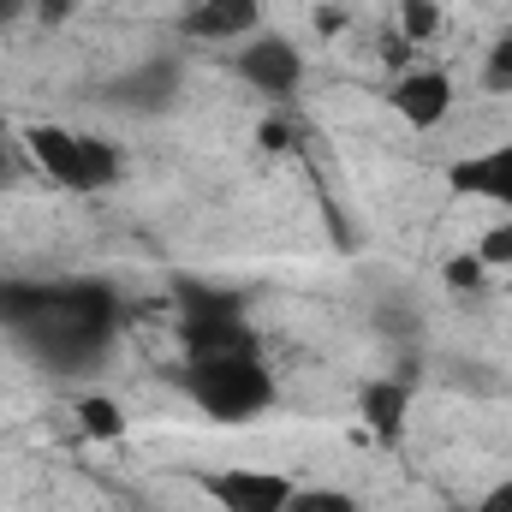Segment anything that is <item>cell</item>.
<instances>
[{"instance_id":"5","label":"cell","mask_w":512,"mask_h":512,"mask_svg":"<svg viewBox=\"0 0 512 512\" xmlns=\"http://www.w3.org/2000/svg\"><path fill=\"white\" fill-rule=\"evenodd\" d=\"M179 90H185V66H179L173 54H155V60L120 72L102 96H108L114 108H126V114H167V108L179 102Z\"/></svg>"},{"instance_id":"17","label":"cell","mask_w":512,"mask_h":512,"mask_svg":"<svg viewBox=\"0 0 512 512\" xmlns=\"http://www.w3.org/2000/svg\"><path fill=\"white\" fill-rule=\"evenodd\" d=\"M483 90H495V96L512 90V30L489 48V60H483Z\"/></svg>"},{"instance_id":"8","label":"cell","mask_w":512,"mask_h":512,"mask_svg":"<svg viewBox=\"0 0 512 512\" xmlns=\"http://www.w3.org/2000/svg\"><path fill=\"white\" fill-rule=\"evenodd\" d=\"M447 191H453V197H477V203L512 209V143H495V149H483V155H465V161L447 173Z\"/></svg>"},{"instance_id":"11","label":"cell","mask_w":512,"mask_h":512,"mask_svg":"<svg viewBox=\"0 0 512 512\" xmlns=\"http://www.w3.org/2000/svg\"><path fill=\"white\" fill-rule=\"evenodd\" d=\"M358 411H364V423H370L382 441H399V429H405V417H411V382H399V376L370 382L364 399H358Z\"/></svg>"},{"instance_id":"12","label":"cell","mask_w":512,"mask_h":512,"mask_svg":"<svg viewBox=\"0 0 512 512\" xmlns=\"http://www.w3.org/2000/svg\"><path fill=\"white\" fill-rule=\"evenodd\" d=\"M173 298L185 304V316H245L239 292L209 286V280H191V274H179V280H173Z\"/></svg>"},{"instance_id":"14","label":"cell","mask_w":512,"mask_h":512,"mask_svg":"<svg viewBox=\"0 0 512 512\" xmlns=\"http://www.w3.org/2000/svg\"><path fill=\"white\" fill-rule=\"evenodd\" d=\"M399 36L405 42H429V36H441V24H447V12H441V0H399Z\"/></svg>"},{"instance_id":"13","label":"cell","mask_w":512,"mask_h":512,"mask_svg":"<svg viewBox=\"0 0 512 512\" xmlns=\"http://www.w3.org/2000/svg\"><path fill=\"white\" fill-rule=\"evenodd\" d=\"M78 429L90 441H120L126 435V411L114 399H78Z\"/></svg>"},{"instance_id":"19","label":"cell","mask_w":512,"mask_h":512,"mask_svg":"<svg viewBox=\"0 0 512 512\" xmlns=\"http://www.w3.org/2000/svg\"><path fill=\"white\" fill-rule=\"evenodd\" d=\"M483 274H489V268H483V256H477V251L447 262V286H459V292H477V286H483Z\"/></svg>"},{"instance_id":"15","label":"cell","mask_w":512,"mask_h":512,"mask_svg":"<svg viewBox=\"0 0 512 512\" xmlns=\"http://www.w3.org/2000/svg\"><path fill=\"white\" fill-rule=\"evenodd\" d=\"M376 328H382L387 340H405V346H411V340L423 334V316H417V304L399 292V298H382V304H376Z\"/></svg>"},{"instance_id":"2","label":"cell","mask_w":512,"mask_h":512,"mask_svg":"<svg viewBox=\"0 0 512 512\" xmlns=\"http://www.w3.org/2000/svg\"><path fill=\"white\" fill-rule=\"evenodd\" d=\"M24 161L42 179L66 185L78 197H96V191H108V185L126 179V149L120 143L72 131V126H24Z\"/></svg>"},{"instance_id":"20","label":"cell","mask_w":512,"mask_h":512,"mask_svg":"<svg viewBox=\"0 0 512 512\" xmlns=\"http://www.w3.org/2000/svg\"><path fill=\"white\" fill-rule=\"evenodd\" d=\"M471 512H512V477H507V483H495V489H489Z\"/></svg>"},{"instance_id":"23","label":"cell","mask_w":512,"mask_h":512,"mask_svg":"<svg viewBox=\"0 0 512 512\" xmlns=\"http://www.w3.org/2000/svg\"><path fill=\"white\" fill-rule=\"evenodd\" d=\"M18 12H24V0H0V24H12Z\"/></svg>"},{"instance_id":"18","label":"cell","mask_w":512,"mask_h":512,"mask_svg":"<svg viewBox=\"0 0 512 512\" xmlns=\"http://www.w3.org/2000/svg\"><path fill=\"white\" fill-rule=\"evenodd\" d=\"M477 256H483V268H507L512 262V221L507 227H489L483 245H477Z\"/></svg>"},{"instance_id":"9","label":"cell","mask_w":512,"mask_h":512,"mask_svg":"<svg viewBox=\"0 0 512 512\" xmlns=\"http://www.w3.org/2000/svg\"><path fill=\"white\" fill-rule=\"evenodd\" d=\"M256 18H262V0H191L179 30L191 42H245L256 36Z\"/></svg>"},{"instance_id":"7","label":"cell","mask_w":512,"mask_h":512,"mask_svg":"<svg viewBox=\"0 0 512 512\" xmlns=\"http://www.w3.org/2000/svg\"><path fill=\"white\" fill-rule=\"evenodd\" d=\"M447 108H453V78L435 72V66H417L393 84V114L411 131H435L447 120Z\"/></svg>"},{"instance_id":"4","label":"cell","mask_w":512,"mask_h":512,"mask_svg":"<svg viewBox=\"0 0 512 512\" xmlns=\"http://www.w3.org/2000/svg\"><path fill=\"white\" fill-rule=\"evenodd\" d=\"M233 72L251 84L256 96H268V102H292L298 84H304V60H298V48H292L286 36H268V30L245 36V48L233 54Z\"/></svg>"},{"instance_id":"10","label":"cell","mask_w":512,"mask_h":512,"mask_svg":"<svg viewBox=\"0 0 512 512\" xmlns=\"http://www.w3.org/2000/svg\"><path fill=\"white\" fill-rule=\"evenodd\" d=\"M262 352L245 316H185V358H233Z\"/></svg>"},{"instance_id":"6","label":"cell","mask_w":512,"mask_h":512,"mask_svg":"<svg viewBox=\"0 0 512 512\" xmlns=\"http://www.w3.org/2000/svg\"><path fill=\"white\" fill-rule=\"evenodd\" d=\"M203 489H209L227 512H286V501H292L298 483L280 477V471H251V465H239V471H209Z\"/></svg>"},{"instance_id":"21","label":"cell","mask_w":512,"mask_h":512,"mask_svg":"<svg viewBox=\"0 0 512 512\" xmlns=\"http://www.w3.org/2000/svg\"><path fill=\"white\" fill-rule=\"evenodd\" d=\"M12 179H18V155H12V149H6V143H0V191H6V185H12Z\"/></svg>"},{"instance_id":"3","label":"cell","mask_w":512,"mask_h":512,"mask_svg":"<svg viewBox=\"0 0 512 512\" xmlns=\"http://www.w3.org/2000/svg\"><path fill=\"white\" fill-rule=\"evenodd\" d=\"M179 382L191 393V405L215 423H251L274 405V376L262 364V352H233V358H185Z\"/></svg>"},{"instance_id":"16","label":"cell","mask_w":512,"mask_h":512,"mask_svg":"<svg viewBox=\"0 0 512 512\" xmlns=\"http://www.w3.org/2000/svg\"><path fill=\"white\" fill-rule=\"evenodd\" d=\"M286 512H358V501L346 489H292Z\"/></svg>"},{"instance_id":"1","label":"cell","mask_w":512,"mask_h":512,"mask_svg":"<svg viewBox=\"0 0 512 512\" xmlns=\"http://www.w3.org/2000/svg\"><path fill=\"white\" fill-rule=\"evenodd\" d=\"M120 328V292L108 280H54L36 304L30 322H18L12 334L24 340V352L54 370V376H90Z\"/></svg>"},{"instance_id":"22","label":"cell","mask_w":512,"mask_h":512,"mask_svg":"<svg viewBox=\"0 0 512 512\" xmlns=\"http://www.w3.org/2000/svg\"><path fill=\"white\" fill-rule=\"evenodd\" d=\"M72 12V0H42V24H60Z\"/></svg>"}]
</instances>
